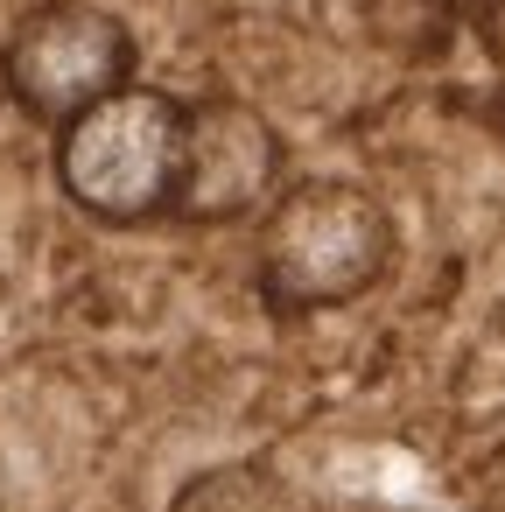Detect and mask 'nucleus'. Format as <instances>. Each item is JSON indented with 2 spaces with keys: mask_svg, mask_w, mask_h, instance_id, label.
Instances as JSON below:
<instances>
[{
  "mask_svg": "<svg viewBox=\"0 0 505 512\" xmlns=\"http://www.w3.org/2000/svg\"><path fill=\"white\" fill-rule=\"evenodd\" d=\"M400 253L393 211L351 176H302L274 197L253 239V288L274 316H323L365 302Z\"/></svg>",
  "mask_w": 505,
  "mask_h": 512,
  "instance_id": "nucleus-1",
  "label": "nucleus"
},
{
  "mask_svg": "<svg viewBox=\"0 0 505 512\" xmlns=\"http://www.w3.org/2000/svg\"><path fill=\"white\" fill-rule=\"evenodd\" d=\"M183 148H190V99L134 78L127 92L57 127L50 169L64 204L85 211L92 225H148L176 211Z\"/></svg>",
  "mask_w": 505,
  "mask_h": 512,
  "instance_id": "nucleus-2",
  "label": "nucleus"
},
{
  "mask_svg": "<svg viewBox=\"0 0 505 512\" xmlns=\"http://www.w3.org/2000/svg\"><path fill=\"white\" fill-rule=\"evenodd\" d=\"M134 64H141V43L113 8H92V0H36L8 29V43H0V92L29 120L64 127L85 106L127 92Z\"/></svg>",
  "mask_w": 505,
  "mask_h": 512,
  "instance_id": "nucleus-3",
  "label": "nucleus"
},
{
  "mask_svg": "<svg viewBox=\"0 0 505 512\" xmlns=\"http://www.w3.org/2000/svg\"><path fill=\"white\" fill-rule=\"evenodd\" d=\"M288 190V141L253 99L204 92L190 99V148H183V190L176 225H246L267 218Z\"/></svg>",
  "mask_w": 505,
  "mask_h": 512,
  "instance_id": "nucleus-4",
  "label": "nucleus"
},
{
  "mask_svg": "<svg viewBox=\"0 0 505 512\" xmlns=\"http://www.w3.org/2000/svg\"><path fill=\"white\" fill-rule=\"evenodd\" d=\"M169 512H302V498L281 470H267L260 456H239V463H211L190 484H176Z\"/></svg>",
  "mask_w": 505,
  "mask_h": 512,
  "instance_id": "nucleus-5",
  "label": "nucleus"
},
{
  "mask_svg": "<svg viewBox=\"0 0 505 512\" xmlns=\"http://www.w3.org/2000/svg\"><path fill=\"white\" fill-rule=\"evenodd\" d=\"M449 8H477V0H449Z\"/></svg>",
  "mask_w": 505,
  "mask_h": 512,
  "instance_id": "nucleus-6",
  "label": "nucleus"
}]
</instances>
